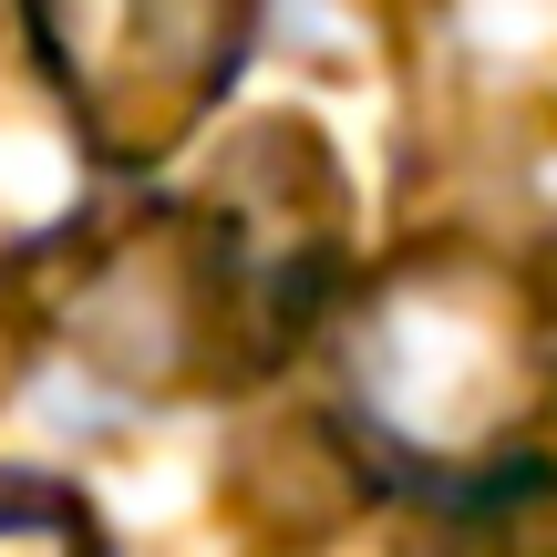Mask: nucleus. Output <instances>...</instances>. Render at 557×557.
Returning a JSON list of instances; mask_svg holds the SVG:
<instances>
[{
    "label": "nucleus",
    "mask_w": 557,
    "mask_h": 557,
    "mask_svg": "<svg viewBox=\"0 0 557 557\" xmlns=\"http://www.w3.org/2000/svg\"><path fill=\"white\" fill-rule=\"evenodd\" d=\"M537 403V299L496 259H413L341 320V423L444 506L527 475Z\"/></svg>",
    "instance_id": "nucleus-1"
},
{
    "label": "nucleus",
    "mask_w": 557,
    "mask_h": 557,
    "mask_svg": "<svg viewBox=\"0 0 557 557\" xmlns=\"http://www.w3.org/2000/svg\"><path fill=\"white\" fill-rule=\"evenodd\" d=\"M52 94L103 165H156L248 62L259 0H21Z\"/></svg>",
    "instance_id": "nucleus-2"
},
{
    "label": "nucleus",
    "mask_w": 557,
    "mask_h": 557,
    "mask_svg": "<svg viewBox=\"0 0 557 557\" xmlns=\"http://www.w3.org/2000/svg\"><path fill=\"white\" fill-rule=\"evenodd\" d=\"M434 41L485 94H547L557 83V0H434Z\"/></svg>",
    "instance_id": "nucleus-3"
},
{
    "label": "nucleus",
    "mask_w": 557,
    "mask_h": 557,
    "mask_svg": "<svg viewBox=\"0 0 557 557\" xmlns=\"http://www.w3.org/2000/svg\"><path fill=\"white\" fill-rule=\"evenodd\" d=\"M0 557H103V527L73 485L0 475Z\"/></svg>",
    "instance_id": "nucleus-4"
}]
</instances>
